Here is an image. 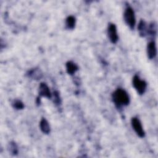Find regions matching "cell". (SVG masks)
<instances>
[{
	"mask_svg": "<svg viewBox=\"0 0 158 158\" xmlns=\"http://www.w3.org/2000/svg\"><path fill=\"white\" fill-rule=\"evenodd\" d=\"M54 102L56 105H60L61 104V99L60 95L57 91L54 92Z\"/></svg>",
	"mask_w": 158,
	"mask_h": 158,
	"instance_id": "2e32d148",
	"label": "cell"
},
{
	"mask_svg": "<svg viewBox=\"0 0 158 158\" xmlns=\"http://www.w3.org/2000/svg\"><path fill=\"white\" fill-rule=\"evenodd\" d=\"M156 24L154 22H152L148 27V33L151 35H155L156 34Z\"/></svg>",
	"mask_w": 158,
	"mask_h": 158,
	"instance_id": "4fadbf2b",
	"label": "cell"
},
{
	"mask_svg": "<svg viewBox=\"0 0 158 158\" xmlns=\"http://www.w3.org/2000/svg\"><path fill=\"white\" fill-rule=\"evenodd\" d=\"M107 35L111 43L115 44L117 42L118 36L117 34V28L114 23H110L107 27Z\"/></svg>",
	"mask_w": 158,
	"mask_h": 158,
	"instance_id": "277c9868",
	"label": "cell"
},
{
	"mask_svg": "<svg viewBox=\"0 0 158 158\" xmlns=\"http://www.w3.org/2000/svg\"><path fill=\"white\" fill-rule=\"evenodd\" d=\"M157 54V49L156 43L154 41L148 43L147 46V54L149 59H152L155 57Z\"/></svg>",
	"mask_w": 158,
	"mask_h": 158,
	"instance_id": "8992f818",
	"label": "cell"
},
{
	"mask_svg": "<svg viewBox=\"0 0 158 158\" xmlns=\"http://www.w3.org/2000/svg\"><path fill=\"white\" fill-rule=\"evenodd\" d=\"M27 75L29 77L35 80H38L42 77V73L38 69H33L29 70L27 73Z\"/></svg>",
	"mask_w": 158,
	"mask_h": 158,
	"instance_id": "30bf717a",
	"label": "cell"
},
{
	"mask_svg": "<svg viewBox=\"0 0 158 158\" xmlns=\"http://www.w3.org/2000/svg\"><path fill=\"white\" fill-rule=\"evenodd\" d=\"M133 85L139 94H143L146 91L147 83L144 80H141L138 75L134 76L133 78Z\"/></svg>",
	"mask_w": 158,
	"mask_h": 158,
	"instance_id": "3957f363",
	"label": "cell"
},
{
	"mask_svg": "<svg viewBox=\"0 0 158 158\" xmlns=\"http://www.w3.org/2000/svg\"><path fill=\"white\" fill-rule=\"evenodd\" d=\"M75 23H76L75 18L72 15H70L67 17V18L66 19L65 24H66L67 28L69 29H73L75 26Z\"/></svg>",
	"mask_w": 158,
	"mask_h": 158,
	"instance_id": "7c38bea8",
	"label": "cell"
},
{
	"mask_svg": "<svg viewBox=\"0 0 158 158\" xmlns=\"http://www.w3.org/2000/svg\"><path fill=\"white\" fill-rule=\"evenodd\" d=\"M40 127L43 133L48 134L50 132V126L48 122L44 118H43L40 123Z\"/></svg>",
	"mask_w": 158,
	"mask_h": 158,
	"instance_id": "8fae6325",
	"label": "cell"
},
{
	"mask_svg": "<svg viewBox=\"0 0 158 158\" xmlns=\"http://www.w3.org/2000/svg\"><path fill=\"white\" fill-rule=\"evenodd\" d=\"M112 99L118 107L122 106H127L130 102V98L128 93L122 88H118L113 93Z\"/></svg>",
	"mask_w": 158,
	"mask_h": 158,
	"instance_id": "6da1fadb",
	"label": "cell"
},
{
	"mask_svg": "<svg viewBox=\"0 0 158 158\" xmlns=\"http://www.w3.org/2000/svg\"><path fill=\"white\" fill-rule=\"evenodd\" d=\"M9 150L14 155H15L18 153V148L17 144L14 142H10L9 144Z\"/></svg>",
	"mask_w": 158,
	"mask_h": 158,
	"instance_id": "5bb4252c",
	"label": "cell"
},
{
	"mask_svg": "<svg viewBox=\"0 0 158 158\" xmlns=\"http://www.w3.org/2000/svg\"><path fill=\"white\" fill-rule=\"evenodd\" d=\"M123 17L125 22L127 24V25L131 29H133L136 23V20L134 10L130 6H127L125 8L123 14Z\"/></svg>",
	"mask_w": 158,
	"mask_h": 158,
	"instance_id": "7a4b0ae2",
	"label": "cell"
},
{
	"mask_svg": "<svg viewBox=\"0 0 158 158\" xmlns=\"http://www.w3.org/2000/svg\"><path fill=\"white\" fill-rule=\"evenodd\" d=\"M39 94L40 96H44L48 98H51V93L48 85L44 83H40L39 86Z\"/></svg>",
	"mask_w": 158,
	"mask_h": 158,
	"instance_id": "52a82bcc",
	"label": "cell"
},
{
	"mask_svg": "<svg viewBox=\"0 0 158 158\" xmlns=\"http://www.w3.org/2000/svg\"><path fill=\"white\" fill-rule=\"evenodd\" d=\"M131 125L133 130H135L136 133L138 135V136H139L141 138L144 137L145 133L139 120L136 117H133L131 118Z\"/></svg>",
	"mask_w": 158,
	"mask_h": 158,
	"instance_id": "5b68a950",
	"label": "cell"
},
{
	"mask_svg": "<svg viewBox=\"0 0 158 158\" xmlns=\"http://www.w3.org/2000/svg\"><path fill=\"white\" fill-rule=\"evenodd\" d=\"M78 69V67L76 64L72 61H69L66 63V70L69 74L73 75Z\"/></svg>",
	"mask_w": 158,
	"mask_h": 158,
	"instance_id": "9c48e42d",
	"label": "cell"
},
{
	"mask_svg": "<svg viewBox=\"0 0 158 158\" xmlns=\"http://www.w3.org/2000/svg\"><path fill=\"white\" fill-rule=\"evenodd\" d=\"M138 29L139 35L141 36H144L148 33V26L146 22L143 20H141L138 26Z\"/></svg>",
	"mask_w": 158,
	"mask_h": 158,
	"instance_id": "ba28073f",
	"label": "cell"
},
{
	"mask_svg": "<svg viewBox=\"0 0 158 158\" xmlns=\"http://www.w3.org/2000/svg\"><path fill=\"white\" fill-rule=\"evenodd\" d=\"M12 106L16 109H22L24 107L23 103L20 100H15L12 102Z\"/></svg>",
	"mask_w": 158,
	"mask_h": 158,
	"instance_id": "9a60e30c",
	"label": "cell"
}]
</instances>
